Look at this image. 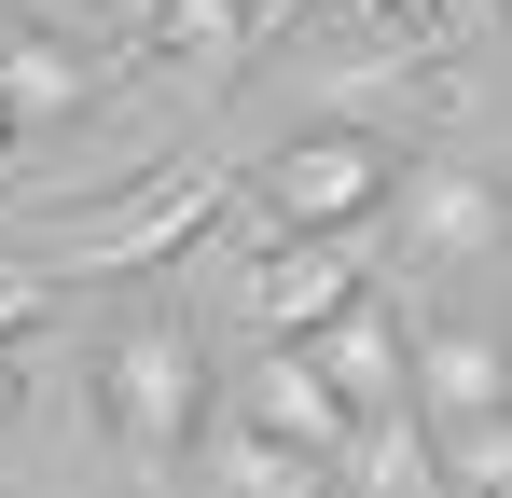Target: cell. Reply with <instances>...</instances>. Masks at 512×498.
Segmentation results:
<instances>
[{
	"mask_svg": "<svg viewBox=\"0 0 512 498\" xmlns=\"http://www.w3.org/2000/svg\"><path fill=\"white\" fill-rule=\"evenodd\" d=\"M250 194H263V222L277 236H374L388 222V194H402V139L388 125H291L277 153L250 166Z\"/></svg>",
	"mask_w": 512,
	"mask_h": 498,
	"instance_id": "obj_3",
	"label": "cell"
},
{
	"mask_svg": "<svg viewBox=\"0 0 512 498\" xmlns=\"http://www.w3.org/2000/svg\"><path fill=\"white\" fill-rule=\"evenodd\" d=\"M222 208H236V180L180 153V166H153L139 194H111V208H84V222H56V236L28 249V277H42V291H56V277H167Z\"/></svg>",
	"mask_w": 512,
	"mask_h": 498,
	"instance_id": "obj_1",
	"label": "cell"
},
{
	"mask_svg": "<svg viewBox=\"0 0 512 498\" xmlns=\"http://www.w3.org/2000/svg\"><path fill=\"white\" fill-rule=\"evenodd\" d=\"M236 415H250L263 443L319 457L333 485H346V457H360V429H374V415H346V402H333V374H319L305 346H263V360H250V388H236Z\"/></svg>",
	"mask_w": 512,
	"mask_h": 498,
	"instance_id": "obj_6",
	"label": "cell"
},
{
	"mask_svg": "<svg viewBox=\"0 0 512 498\" xmlns=\"http://www.w3.org/2000/svg\"><path fill=\"white\" fill-rule=\"evenodd\" d=\"M42 319H56V291H42V277H28V263L0 249V346H28Z\"/></svg>",
	"mask_w": 512,
	"mask_h": 498,
	"instance_id": "obj_13",
	"label": "cell"
},
{
	"mask_svg": "<svg viewBox=\"0 0 512 498\" xmlns=\"http://www.w3.org/2000/svg\"><path fill=\"white\" fill-rule=\"evenodd\" d=\"M374 249L388 263H499L512 249V194L485 166H457V153H402V194H388Z\"/></svg>",
	"mask_w": 512,
	"mask_h": 498,
	"instance_id": "obj_4",
	"label": "cell"
},
{
	"mask_svg": "<svg viewBox=\"0 0 512 498\" xmlns=\"http://www.w3.org/2000/svg\"><path fill=\"white\" fill-rule=\"evenodd\" d=\"M471 498H512V485H471Z\"/></svg>",
	"mask_w": 512,
	"mask_h": 498,
	"instance_id": "obj_18",
	"label": "cell"
},
{
	"mask_svg": "<svg viewBox=\"0 0 512 498\" xmlns=\"http://www.w3.org/2000/svg\"><path fill=\"white\" fill-rule=\"evenodd\" d=\"M97 429L139 457V471H180L194 457V429H208V332L194 319H125L97 346Z\"/></svg>",
	"mask_w": 512,
	"mask_h": 498,
	"instance_id": "obj_2",
	"label": "cell"
},
{
	"mask_svg": "<svg viewBox=\"0 0 512 498\" xmlns=\"http://www.w3.org/2000/svg\"><path fill=\"white\" fill-rule=\"evenodd\" d=\"M208 443V471H222V498H346L319 457H291V443H263L250 415H222V429H194Z\"/></svg>",
	"mask_w": 512,
	"mask_h": 498,
	"instance_id": "obj_9",
	"label": "cell"
},
{
	"mask_svg": "<svg viewBox=\"0 0 512 498\" xmlns=\"http://www.w3.org/2000/svg\"><path fill=\"white\" fill-rule=\"evenodd\" d=\"M305 360L333 374V402H346V415H388V402H402V305H388V291H360L346 319L305 332Z\"/></svg>",
	"mask_w": 512,
	"mask_h": 498,
	"instance_id": "obj_8",
	"label": "cell"
},
{
	"mask_svg": "<svg viewBox=\"0 0 512 498\" xmlns=\"http://www.w3.org/2000/svg\"><path fill=\"white\" fill-rule=\"evenodd\" d=\"M111 83H125V70L97 56L84 28H14V42H0V111H14V139H42V125H84Z\"/></svg>",
	"mask_w": 512,
	"mask_h": 498,
	"instance_id": "obj_7",
	"label": "cell"
},
{
	"mask_svg": "<svg viewBox=\"0 0 512 498\" xmlns=\"http://www.w3.org/2000/svg\"><path fill=\"white\" fill-rule=\"evenodd\" d=\"M153 28H167V0H84V42L111 56V70H139V56H153Z\"/></svg>",
	"mask_w": 512,
	"mask_h": 498,
	"instance_id": "obj_12",
	"label": "cell"
},
{
	"mask_svg": "<svg viewBox=\"0 0 512 498\" xmlns=\"http://www.w3.org/2000/svg\"><path fill=\"white\" fill-rule=\"evenodd\" d=\"M139 70L236 83V70H250V28H236V0H167V28H153V56H139Z\"/></svg>",
	"mask_w": 512,
	"mask_h": 498,
	"instance_id": "obj_10",
	"label": "cell"
},
{
	"mask_svg": "<svg viewBox=\"0 0 512 498\" xmlns=\"http://www.w3.org/2000/svg\"><path fill=\"white\" fill-rule=\"evenodd\" d=\"M499 374H512V332H499Z\"/></svg>",
	"mask_w": 512,
	"mask_h": 498,
	"instance_id": "obj_17",
	"label": "cell"
},
{
	"mask_svg": "<svg viewBox=\"0 0 512 498\" xmlns=\"http://www.w3.org/2000/svg\"><path fill=\"white\" fill-rule=\"evenodd\" d=\"M429 471L471 498V485H512V415H471V429H429Z\"/></svg>",
	"mask_w": 512,
	"mask_h": 498,
	"instance_id": "obj_11",
	"label": "cell"
},
{
	"mask_svg": "<svg viewBox=\"0 0 512 498\" xmlns=\"http://www.w3.org/2000/svg\"><path fill=\"white\" fill-rule=\"evenodd\" d=\"M14 153H28V139H14V111H0V166H14Z\"/></svg>",
	"mask_w": 512,
	"mask_h": 498,
	"instance_id": "obj_16",
	"label": "cell"
},
{
	"mask_svg": "<svg viewBox=\"0 0 512 498\" xmlns=\"http://www.w3.org/2000/svg\"><path fill=\"white\" fill-rule=\"evenodd\" d=\"M457 14H471V0H388V28H402V42H429V56L457 42Z\"/></svg>",
	"mask_w": 512,
	"mask_h": 498,
	"instance_id": "obj_14",
	"label": "cell"
},
{
	"mask_svg": "<svg viewBox=\"0 0 512 498\" xmlns=\"http://www.w3.org/2000/svg\"><path fill=\"white\" fill-rule=\"evenodd\" d=\"M374 263H388L374 236H263L250 249V319H263V346H305L319 319H346V305L374 291Z\"/></svg>",
	"mask_w": 512,
	"mask_h": 498,
	"instance_id": "obj_5",
	"label": "cell"
},
{
	"mask_svg": "<svg viewBox=\"0 0 512 498\" xmlns=\"http://www.w3.org/2000/svg\"><path fill=\"white\" fill-rule=\"evenodd\" d=\"M14 402H28V374H14V346H0V429H14Z\"/></svg>",
	"mask_w": 512,
	"mask_h": 498,
	"instance_id": "obj_15",
	"label": "cell"
}]
</instances>
